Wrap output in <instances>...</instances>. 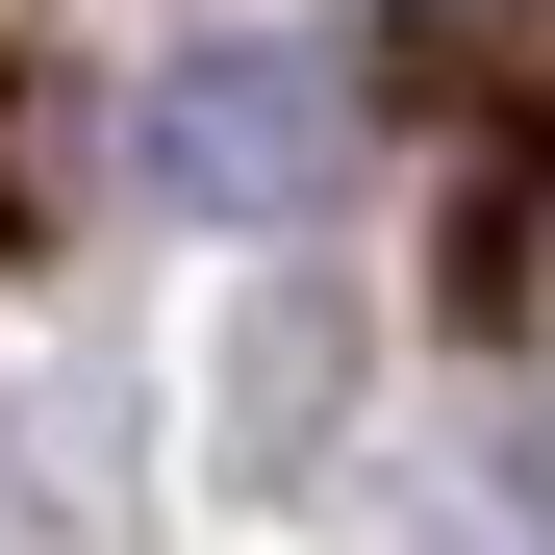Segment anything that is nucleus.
<instances>
[{"label":"nucleus","mask_w":555,"mask_h":555,"mask_svg":"<svg viewBox=\"0 0 555 555\" xmlns=\"http://www.w3.org/2000/svg\"><path fill=\"white\" fill-rule=\"evenodd\" d=\"M328 152H353L328 51H177V76H152V203H203V228L328 203Z\"/></svg>","instance_id":"obj_1"},{"label":"nucleus","mask_w":555,"mask_h":555,"mask_svg":"<svg viewBox=\"0 0 555 555\" xmlns=\"http://www.w3.org/2000/svg\"><path fill=\"white\" fill-rule=\"evenodd\" d=\"M404 76L454 127H505V152H555V0H404Z\"/></svg>","instance_id":"obj_2"}]
</instances>
